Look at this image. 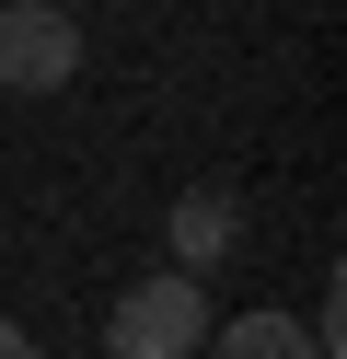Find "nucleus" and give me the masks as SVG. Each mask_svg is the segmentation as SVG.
I'll list each match as a JSON object with an SVG mask.
<instances>
[{"mask_svg":"<svg viewBox=\"0 0 347 359\" xmlns=\"http://www.w3.org/2000/svg\"><path fill=\"white\" fill-rule=\"evenodd\" d=\"M231 243H243V209H231L220 186H185V197H174V266H185V278H208Z\"/></svg>","mask_w":347,"mask_h":359,"instance_id":"3","label":"nucleus"},{"mask_svg":"<svg viewBox=\"0 0 347 359\" xmlns=\"http://www.w3.org/2000/svg\"><path fill=\"white\" fill-rule=\"evenodd\" d=\"M208 348V278L162 266V278H128L104 313V359H197Z\"/></svg>","mask_w":347,"mask_h":359,"instance_id":"1","label":"nucleus"},{"mask_svg":"<svg viewBox=\"0 0 347 359\" xmlns=\"http://www.w3.org/2000/svg\"><path fill=\"white\" fill-rule=\"evenodd\" d=\"M0 359H46V348H35V336H23V325H12V313H0Z\"/></svg>","mask_w":347,"mask_h":359,"instance_id":"5","label":"nucleus"},{"mask_svg":"<svg viewBox=\"0 0 347 359\" xmlns=\"http://www.w3.org/2000/svg\"><path fill=\"white\" fill-rule=\"evenodd\" d=\"M208 359H336V348H324V336L313 325H301V313H231V325H208Z\"/></svg>","mask_w":347,"mask_h":359,"instance_id":"4","label":"nucleus"},{"mask_svg":"<svg viewBox=\"0 0 347 359\" xmlns=\"http://www.w3.org/2000/svg\"><path fill=\"white\" fill-rule=\"evenodd\" d=\"M81 70V24L58 0H0V93H69Z\"/></svg>","mask_w":347,"mask_h":359,"instance_id":"2","label":"nucleus"}]
</instances>
